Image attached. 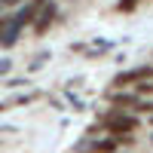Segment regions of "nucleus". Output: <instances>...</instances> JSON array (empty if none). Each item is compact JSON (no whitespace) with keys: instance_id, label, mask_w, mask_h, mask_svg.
<instances>
[{"instance_id":"obj_15","label":"nucleus","mask_w":153,"mask_h":153,"mask_svg":"<svg viewBox=\"0 0 153 153\" xmlns=\"http://www.w3.org/2000/svg\"><path fill=\"white\" fill-rule=\"evenodd\" d=\"M150 144H153V135H150Z\"/></svg>"},{"instance_id":"obj_4","label":"nucleus","mask_w":153,"mask_h":153,"mask_svg":"<svg viewBox=\"0 0 153 153\" xmlns=\"http://www.w3.org/2000/svg\"><path fill=\"white\" fill-rule=\"evenodd\" d=\"M43 3H46V0H28V3L22 0V9L12 16V22L22 25V28H25V25H31V22H34V16L40 12V6H43Z\"/></svg>"},{"instance_id":"obj_12","label":"nucleus","mask_w":153,"mask_h":153,"mask_svg":"<svg viewBox=\"0 0 153 153\" xmlns=\"http://www.w3.org/2000/svg\"><path fill=\"white\" fill-rule=\"evenodd\" d=\"M6 22H9V19H6V16H0V31H3V25H6Z\"/></svg>"},{"instance_id":"obj_2","label":"nucleus","mask_w":153,"mask_h":153,"mask_svg":"<svg viewBox=\"0 0 153 153\" xmlns=\"http://www.w3.org/2000/svg\"><path fill=\"white\" fill-rule=\"evenodd\" d=\"M55 22H58V3H55V0H46V3L40 6V12L34 16L31 28H34V34H37V37H43V34L52 28Z\"/></svg>"},{"instance_id":"obj_9","label":"nucleus","mask_w":153,"mask_h":153,"mask_svg":"<svg viewBox=\"0 0 153 153\" xmlns=\"http://www.w3.org/2000/svg\"><path fill=\"white\" fill-rule=\"evenodd\" d=\"M138 3H141V0H120L117 9H120V12H135V6H138Z\"/></svg>"},{"instance_id":"obj_13","label":"nucleus","mask_w":153,"mask_h":153,"mask_svg":"<svg viewBox=\"0 0 153 153\" xmlns=\"http://www.w3.org/2000/svg\"><path fill=\"white\" fill-rule=\"evenodd\" d=\"M150 126H153V113H150Z\"/></svg>"},{"instance_id":"obj_6","label":"nucleus","mask_w":153,"mask_h":153,"mask_svg":"<svg viewBox=\"0 0 153 153\" xmlns=\"http://www.w3.org/2000/svg\"><path fill=\"white\" fill-rule=\"evenodd\" d=\"M135 104H138V95H135V92H126V89H117V92H110V107L135 110Z\"/></svg>"},{"instance_id":"obj_8","label":"nucleus","mask_w":153,"mask_h":153,"mask_svg":"<svg viewBox=\"0 0 153 153\" xmlns=\"http://www.w3.org/2000/svg\"><path fill=\"white\" fill-rule=\"evenodd\" d=\"M135 95H138V98H144V95L150 98V95H153V80H138V83H135Z\"/></svg>"},{"instance_id":"obj_7","label":"nucleus","mask_w":153,"mask_h":153,"mask_svg":"<svg viewBox=\"0 0 153 153\" xmlns=\"http://www.w3.org/2000/svg\"><path fill=\"white\" fill-rule=\"evenodd\" d=\"M117 150H120L117 135H107V138H98V141H92V153H117Z\"/></svg>"},{"instance_id":"obj_11","label":"nucleus","mask_w":153,"mask_h":153,"mask_svg":"<svg viewBox=\"0 0 153 153\" xmlns=\"http://www.w3.org/2000/svg\"><path fill=\"white\" fill-rule=\"evenodd\" d=\"M16 3H22V0H0V6H16Z\"/></svg>"},{"instance_id":"obj_3","label":"nucleus","mask_w":153,"mask_h":153,"mask_svg":"<svg viewBox=\"0 0 153 153\" xmlns=\"http://www.w3.org/2000/svg\"><path fill=\"white\" fill-rule=\"evenodd\" d=\"M138 80H153V65H141V68H132V71H120L113 76V89H126Z\"/></svg>"},{"instance_id":"obj_5","label":"nucleus","mask_w":153,"mask_h":153,"mask_svg":"<svg viewBox=\"0 0 153 153\" xmlns=\"http://www.w3.org/2000/svg\"><path fill=\"white\" fill-rule=\"evenodd\" d=\"M19 37H22V25H16V22H6L3 25V31H0V46H3V49H12V46H16L19 43Z\"/></svg>"},{"instance_id":"obj_1","label":"nucleus","mask_w":153,"mask_h":153,"mask_svg":"<svg viewBox=\"0 0 153 153\" xmlns=\"http://www.w3.org/2000/svg\"><path fill=\"white\" fill-rule=\"evenodd\" d=\"M98 123H101V129H104L107 135H129V132H138V129H141V120H138L135 113L123 110V107L107 110Z\"/></svg>"},{"instance_id":"obj_10","label":"nucleus","mask_w":153,"mask_h":153,"mask_svg":"<svg viewBox=\"0 0 153 153\" xmlns=\"http://www.w3.org/2000/svg\"><path fill=\"white\" fill-rule=\"evenodd\" d=\"M135 110H138V113H147V117H150V113H153V101H150V98H147V101H141V98H138Z\"/></svg>"},{"instance_id":"obj_14","label":"nucleus","mask_w":153,"mask_h":153,"mask_svg":"<svg viewBox=\"0 0 153 153\" xmlns=\"http://www.w3.org/2000/svg\"><path fill=\"white\" fill-rule=\"evenodd\" d=\"M117 153H126V150H123V147H120V150H117Z\"/></svg>"}]
</instances>
